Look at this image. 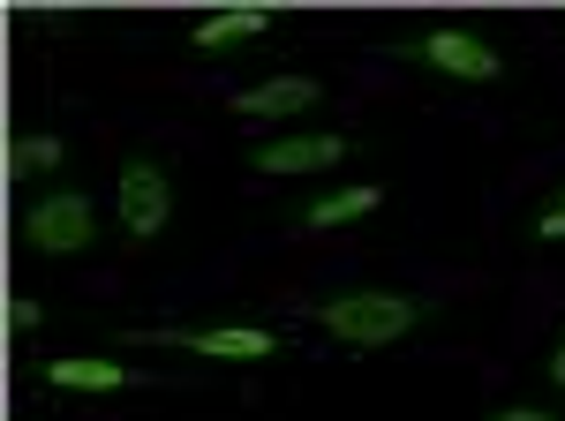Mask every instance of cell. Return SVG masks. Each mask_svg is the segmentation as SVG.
I'll return each mask as SVG.
<instances>
[{
    "label": "cell",
    "mask_w": 565,
    "mask_h": 421,
    "mask_svg": "<svg viewBox=\"0 0 565 421\" xmlns=\"http://www.w3.org/2000/svg\"><path fill=\"white\" fill-rule=\"evenodd\" d=\"M340 346H392V338L423 332L437 309L423 294H392V287H348V294H324L309 309Z\"/></svg>",
    "instance_id": "obj_1"
},
{
    "label": "cell",
    "mask_w": 565,
    "mask_h": 421,
    "mask_svg": "<svg viewBox=\"0 0 565 421\" xmlns=\"http://www.w3.org/2000/svg\"><path fill=\"white\" fill-rule=\"evenodd\" d=\"M23 241H31L39 256H84V249H98V204H90L84 188L45 181L39 196L23 204Z\"/></svg>",
    "instance_id": "obj_2"
},
{
    "label": "cell",
    "mask_w": 565,
    "mask_h": 421,
    "mask_svg": "<svg viewBox=\"0 0 565 421\" xmlns=\"http://www.w3.org/2000/svg\"><path fill=\"white\" fill-rule=\"evenodd\" d=\"M399 61L430 68L445 84H498L505 76V53L482 39V31H468V23H437L423 39H399Z\"/></svg>",
    "instance_id": "obj_3"
},
{
    "label": "cell",
    "mask_w": 565,
    "mask_h": 421,
    "mask_svg": "<svg viewBox=\"0 0 565 421\" xmlns=\"http://www.w3.org/2000/svg\"><path fill=\"white\" fill-rule=\"evenodd\" d=\"M114 204H121V234L129 241H159L167 218H174V173L159 159H129L121 181H114Z\"/></svg>",
    "instance_id": "obj_4"
},
{
    "label": "cell",
    "mask_w": 565,
    "mask_h": 421,
    "mask_svg": "<svg viewBox=\"0 0 565 421\" xmlns=\"http://www.w3.org/2000/svg\"><path fill=\"white\" fill-rule=\"evenodd\" d=\"M136 338L204 354V361H264V354H279V332H264V324H181V332H136Z\"/></svg>",
    "instance_id": "obj_5"
},
{
    "label": "cell",
    "mask_w": 565,
    "mask_h": 421,
    "mask_svg": "<svg viewBox=\"0 0 565 421\" xmlns=\"http://www.w3.org/2000/svg\"><path fill=\"white\" fill-rule=\"evenodd\" d=\"M348 159V136H324V128H302V136H271L249 151V173H271V181H287V173H324Z\"/></svg>",
    "instance_id": "obj_6"
},
{
    "label": "cell",
    "mask_w": 565,
    "mask_h": 421,
    "mask_svg": "<svg viewBox=\"0 0 565 421\" xmlns=\"http://www.w3.org/2000/svg\"><path fill=\"white\" fill-rule=\"evenodd\" d=\"M317 98H324L317 76H264V84L234 90V114H242V121H295V114L317 106Z\"/></svg>",
    "instance_id": "obj_7"
},
{
    "label": "cell",
    "mask_w": 565,
    "mask_h": 421,
    "mask_svg": "<svg viewBox=\"0 0 565 421\" xmlns=\"http://www.w3.org/2000/svg\"><path fill=\"white\" fill-rule=\"evenodd\" d=\"M39 377L53 391H129L143 369L114 361V354H53V361H39Z\"/></svg>",
    "instance_id": "obj_8"
},
{
    "label": "cell",
    "mask_w": 565,
    "mask_h": 421,
    "mask_svg": "<svg viewBox=\"0 0 565 421\" xmlns=\"http://www.w3.org/2000/svg\"><path fill=\"white\" fill-rule=\"evenodd\" d=\"M385 204V188L377 181H348V188H317L302 210H295V226L302 234H324V226H354V218H370V210Z\"/></svg>",
    "instance_id": "obj_9"
},
{
    "label": "cell",
    "mask_w": 565,
    "mask_h": 421,
    "mask_svg": "<svg viewBox=\"0 0 565 421\" xmlns=\"http://www.w3.org/2000/svg\"><path fill=\"white\" fill-rule=\"evenodd\" d=\"M271 31V8H218V15H204L196 31H189V45L196 53H234V45H249Z\"/></svg>",
    "instance_id": "obj_10"
},
{
    "label": "cell",
    "mask_w": 565,
    "mask_h": 421,
    "mask_svg": "<svg viewBox=\"0 0 565 421\" xmlns=\"http://www.w3.org/2000/svg\"><path fill=\"white\" fill-rule=\"evenodd\" d=\"M8 173H15V181H23V173H61V136H15V143H8Z\"/></svg>",
    "instance_id": "obj_11"
},
{
    "label": "cell",
    "mask_w": 565,
    "mask_h": 421,
    "mask_svg": "<svg viewBox=\"0 0 565 421\" xmlns=\"http://www.w3.org/2000/svg\"><path fill=\"white\" fill-rule=\"evenodd\" d=\"M535 241H565V188H558L543 210H535Z\"/></svg>",
    "instance_id": "obj_12"
},
{
    "label": "cell",
    "mask_w": 565,
    "mask_h": 421,
    "mask_svg": "<svg viewBox=\"0 0 565 421\" xmlns=\"http://www.w3.org/2000/svg\"><path fill=\"white\" fill-rule=\"evenodd\" d=\"M490 421H565L558 407H535V399H513V407H498Z\"/></svg>",
    "instance_id": "obj_13"
},
{
    "label": "cell",
    "mask_w": 565,
    "mask_h": 421,
    "mask_svg": "<svg viewBox=\"0 0 565 421\" xmlns=\"http://www.w3.org/2000/svg\"><path fill=\"white\" fill-rule=\"evenodd\" d=\"M39 316H45V309H39L31 294H15V301H8V324H15V332H39Z\"/></svg>",
    "instance_id": "obj_14"
},
{
    "label": "cell",
    "mask_w": 565,
    "mask_h": 421,
    "mask_svg": "<svg viewBox=\"0 0 565 421\" xmlns=\"http://www.w3.org/2000/svg\"><path fill=\"white\" fill-rule=\"evenodd\" d=\"M543 377H551V384L565 391V332H558V346H551V361H543Z\"/></svg>",
    "instance_id": "obj_15"
}]
</instances>
